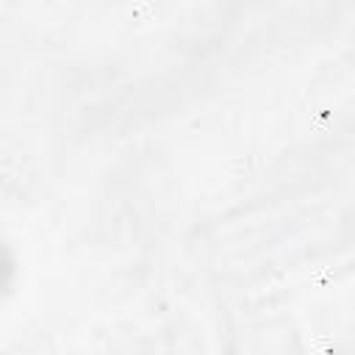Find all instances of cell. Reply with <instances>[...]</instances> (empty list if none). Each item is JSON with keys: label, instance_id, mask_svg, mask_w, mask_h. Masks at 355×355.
I'll return each mask as SVG.
<instances>
[{"label": "cell", "instance_id": "6da1fadb", "mask_svg": "<svg viewBox=\"0 0 355 355\" xmlns=\"http://www.w3.org/2000/svg\"><path fill=\"white\" fill-rule=\"evenodd\" d=\"M8 275H11V258H8V252H6L3 244H0V291H3V286L8 283Z\"/></svg>", "mask_w": 355, "mask_h": 355}]
</instances>
